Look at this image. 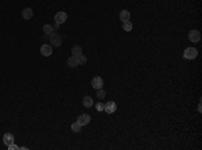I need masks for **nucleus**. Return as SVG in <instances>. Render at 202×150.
I'll return each instance as SVG.
<instances>
[{
	"instance_id": "3",
	"label": "nucleus",
	"mask_w": 202,
	"mask_h": 150,
	"mask_svg": "<svg viewBox=\"0 0 202 150\" xmlns=\"http://www.w3.org/2000/svg\"><path fill=\"white\" fill-rule=\"evenodd\" d=\"M54 19H55V23H58V25H62V23H65L67 20V14L63 11L61 12H57L55 16H54Z\"/></svg>"
},
{
	"instance_id": "13",
	"label": "nucleus",
	"mask_w": 202,
	"mask_h": 150,
	"mask_svg": "<svg viewBox=\"0 0 202 150\" xmlns=\"http://www.w3.org/2000/svg\"><path fill=\"white\" fill-rule=\"evenodd\" d=\"M43 33H45L46 35H50L51 33H54V27L51 25H45L43 26Z\"/></svg>"
},
{
	"instance_id": "15",
	"label": "nucleus",
	"mask_w": 202,
	"mask_h": 150,
	"mask_svg": "<svg viewBox=\"0 0 202 150\" xmlns=\"http://www.w3.org/2000/svg\"><path fill=\"white\" fill-rule=\"evenodd\" d=\"M67 65L70 66V68H74V66H77L78 65V64H77V58L74 56H72L70 58L67 59Z\"/></svg>"
},
{
	"instance_id": "5",
	"label": "nucleus",
	"mask_w": 202,
	"mask_h": 150,
	"mask_svg": "<svg viewBox=\"0 0 202 150\" xmlns=\"http://www.w3.org/2000/svg\"><path fill=\"white\" fill-rule=\"evenodd\" d=\"M102 85H104V80L101 79L100 76L93 77V80H92V87L94 88V89H100V88H102Z\"/></svg>"
},
{
	"instance_id": "12",
	"label": "nucleus",
	"mask_w": 202,
	"mask_h": 150,
	"mask_svg": "<svg viewBox=\"0 0 202 150\" xmlns=\"http://www.w3.org/2000/svg\"><path fill=\"white\" fill-rule=\"evenodd\" d=\"M82 104H84L86 108L88 107H92V105H93V99L90 96H85L84 99H82Z\"/></svg>"
},
{
	"instance_id": "4",
	"label": "nucleus",
	"mask_w": 202,
	"mask_h": 150,
	"mask_svg": "<svg viewBox=\"0 0 202 150\" xmlns=\"http://www.w3.org/2000/svg\"><path fill=\"white\" fill-rule=\"evenodd\" d=\"M189 39L194 43L199 42V39H201V33H199L198 30H191V31L189 33Z\"/></svg>"
},
{
	"instance_id": "11",
	"label": "nucleus",
	"mask_w": 202,
	"mask_h": 150,
	"mask_svg": "<svg viewBox=\"0 0 202 150\" xmlns=\"http://www.w3.org/2000/svg\"><path fill=\"white\" fill-rule=\"evenodd\" d=\"M3 141H4V143L8 146V145L14 143L15 138H14V135H12L11 133H6V134H4V137H3Z\"/></svg>"
},
{
	"instance_id": "10",
	"label": "nucleus",
	"mask_w": 202,
	"mask_h": 150,
	"mask_svg": "<svg viewBox=\"0 0 202 150\" xmlns=\"http://www.w3.org/2000/svg\"><path fill=\"white\" fill-rule=\"evenodd\" d=\"M32 15H34L32 8H24L22 11V16H23V19H26V20L31 19V18H32Z\"/></svg>"
},
{
	"instance_id": "18",
	"label": "nucleus",
	"mask_w": 202,
	"mask_h": 150,
	"mask_svg": "<svg viewBox=\"0 0 202 150\" xmlns=\"http://www.w3.org/2000/svg\"><path fill=\"white\" fill-rule=\"evenodd\" d=\"M81 127H82V126L80 125L78 122H76V123H73V125H72V130H73L74 133H78V131L81 130Z\"/></svg>"
},
{
	"instance_id": "9",
	"label": "nucleus",
	"mask_w": 202,
	"mask_h": 150,
	"mask_svg": "<svg viewBox=\"0 0 202 150\" xmlns=\"http://www.w3.org/2000/svg\"><path fill=\"white\" fill-rule=\"evenodd\" d=\"M119 18H120L121 22H128V20L131 19V12H129L128 10H123V11L120 12V15H119Z\"/></svg>"
},
{
	"instance_id": "21",
	"label": "nucleus",
	"mask_w": 202,
	"mask_h": 150,
	"mask_svg": "<svg viewBox=\"0 0 202 150\" xmlns=\"http://www.w3.org/2000/svg\"><path fill=\"white\" fill-rule=\"evenodd\" d=\"M8 150H16V149H19V147L16 146V145H14V143H11V145H8Z\"/></svg>"
},
{
	"instance_id": "20",
	"label": "nucleus",
	"mask_w": 202,
	"mask_h": 150,
	"mask_svg": "<svg viewBox=\"0 0 202 150\" xmlns=\"http://www.w3.org/2000/svg\"><path fill=\"white\" fill-rule=\"evenodd\" d=\"M96 110L97 111H104V104H102V103H97V104H96Z\"/></svg>"
},
{
	"instance_id": "2",
	"label": "nucleus",
	"mask_w": 202,
	"mask_h": 150,
	"mask_svg": "<svg viewBox=\"0 0 202 150\" xmlns=\"http://www.w3.org/2000/svg\"><path fill=\"white\" fill-rule=\"evenodd\" d=\"M197 56H198V51L194 48H187L185 50V53H183V57L186 59H194V58H197Z\"/></svg>"
},
{
	"instance_id": "16",
	"label": "nucleus",
	"mask_w": 202,
	"mask_h": 150,
	"mask_svg": "<svg viewBox=\"0 0 202 150\" xmlns=\"http://www.w3.org/2000/svg\"><path fill=\"white\" fill-rule=\"evenodd\" d=\"M123 30L124 31H127V33H129L132 30V23L129 22V20L128 22H123Z\"/></svg>"
},
{
	"instance_id": "6",
	"label": "nucleus",
	"mask_w": 202,
	"mask_h": 150,
	"mask_svg": "<svg viewBox=\"0 0 202 150\" xmlns=\"http://www.w3.org/2000/svg\"><path fill=\"white\" fill-rule=\"evenodd\" d=\"M116 110H117V105L115 102H108L107 104H104V111L107 114H113Z\"/></svg>"
},
{
	"instance_id": "8",
	"label": "nucleus",
	"mask_w": 202,
	"mask_h": 150,
	"mask_svg": "<svg viewBox=\"0 0 202 150\" xmlns=\"http://www.w3.org/2000/svg\"><path fill=\"white\" fill-rule=\"evenodd\" d=\"M41 54L45 57H49L53 54V46L51 45H42V48H41Z\"/></svg>"
},
{
	"instance_id": "7",
	"label": "nucleus",
	"mask_w": 202,
	"mask_h": 150,
	"mask_svg": "<svg viewBox=\"0 0 202 150\" xmlns=\"http://www.w3.org/2000/svg\"><path fill=\"white\" fill-rule=\"evenodd\" d=\"M77 122H78L81 126H86V125H89L90 123V116L88 115V114H82V115L78 116Z\"/></svg>"
},
{
	"instance_id": "14",
	"label": "nucleus",
	"mask_w": 202,
	"mask_h": 150,
	"mask_svg": "<svg viewBox=\"0 0 202 150\" xmlns=\"http://www.w3.org/2000/svg\"><path fill=\"white\" fill-rule=\"evenodd\" d=\"M72 54H73L74 57H77V56H80V54H82L81 46H73V48H72Z\"/></svg>"
},
{
	"instance_id": "1",
	"label": "nucleus",
	"mask_w": 202,
	"mask_h": 150,
	"mask_svg": "<svg viewBox=\"0 0 202 150\" xmlns=\"http://www.w3.org/2000/svg\"><path fill=\"white\" fill-rule=\"evenodd\" d=\"M49 38H50V43L53 46H55V48H58V46H61L62 43V37L59 34H57V33H51L50 35H49Z\"/></svg>"
},
{
	"instance_id": "19",
	"label": "nucleus",
	"mask_w": 202,
	"mask_h": 150,
	"mask_svg": "<svg viewBox=\"0 0 202 150\" xmlns=\"http://www.w3.org/2000/svg\"><path fill=\"white\" fill-rule=\"evenodd\" d=\"M96 92H97V97H98V99H104V97H105V91L102 89V88L96 89Z\"/></svg>"
},
{
	"instance_id": "17",
	"label": "nucleus",
	"mask_w": 202,
	"mask_h": 150,
	"mask_svg": "<svg viewBox=\"0 0 202 150\" xmlns=\"http://www.w3.org/2000/svg\"><path fill=\"white\" fill-rule=\"evenodd\" d=\"M76 58H77V64H78V65H82V64L86 62V57H85L84 54H80V56H77Z\"/></svg>"
}]
</instances>
